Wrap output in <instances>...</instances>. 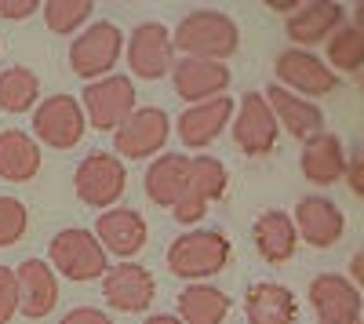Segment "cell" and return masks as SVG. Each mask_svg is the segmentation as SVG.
Here are the masks:
<instances>
[{"label": "cell", "mask_w": 364, "mask_h": 324, "mask_svg": "<svg viewBox=\"0 0 364 324\" xmlns=\"http://www.w3.org/2000/svg\"><path fill=\"white\" fill-rule=\"evenodd\" d=\"M171 48L182 58H208V63H226L240 48V29L226 11H190L171 29Z\"/></svg>", "instance_id": "6da1fadb"}, {"label": "cell", "mask_w": 364, "mask_h": 324, "mask_svg": "<svg viewBox=\"0 0 364 324\" xmlns=\"http://www.w3.org/2000/svg\"><path fill=\"white\" fill-rule=\"evenodd\" d=\"M233 244L223 230H186L168 244V270L178 281H208L230 266Z\"/></svg>", "instance_id": "7a4b0ae2"}, {"label": "cell", "mask_w": 364, "mask_h": 324, "mask_svg": "<svg viewBox=\"0 0 364 324\" xmlns=\"http://www.w3.org/2000/svg\"><path fill=\"white\" fill-rule=\"evenodd\" d=\"M48 266L55 270V277H66L73 284H87V281H102V274L113 266L106 248L95 241V233L84 226H70L58 230L51 244H48Z\"/></svg>", "instance_id": "3957f363"}, {"label": "cell", "mask_w": 364, "mask_h": 324, "mask_svg": "<svg viewBox=\"0 0 364 324\" xmlns=\"http://www.w3.org/2000/svg\"><path fill=\"white\" fill-rule=\"evenodd\" d=\"M80 109L84 121L99 131H117L128 117L139 109V95H135V80L128 73H109L102 80L84 84L80 92Z\"/></svg>", "instance_id": "277c9868"}, {"label": "cell", "mask_w": 364, "mask_h": 324, "mask_svg": "<svg viewBox=\"0 0 364 324\" xmlns=\"http://www.w3.org/2000/svg\"><path fill=\"white\" fill-rule=\"evenodd\" d=\"M124 58V33L113 22H87L80 33L73 37L70 48V70L80 80H102L113 73V66Z\"/></svg>", "instance_id": "5b68a950"}, {"label": "cell", "mask_w": 364, "mask_h": 324, "mask_svg": "<svg viewBox=\"0 0 364 324\" xmlns=\"http://www.w3.org/2000/svg\"><path fill=\"white\" fill-rule=\"evenodd\" d=\"M73 190L87 208H117V200L128 190V168L117 153H87L73 171Z\"/></svg>", "instance_id": "8992f818"}, {"label": "cell", "mask_w": 364, "mask_h": 324, "mask_svg": "<svg viewBox=\"0 0 364 324\" xmlns=\"http://www.w3.org/2000/svg\"><path fill=\"white\" fill-rule=\"evenodd\" d=\"M273 84L288 87L299 99H324L339 87V77L328 70V63L317 51H302V48H284L277 51V63H273Z\"/></svg>", "instance_id": "52a82bcc"}, {"label": "cell", "mask_w": 364, "mask_h": 324, "mask_svg": "<svg viewBox=\"0 0 364 324\" xmlns=\"http://www.w3.org/2000/svg\"><path fill=\"white\" fill-rule=\"evenodd\" d=\"M171 135V117L161 106H139L124 124L113 131V150L120 161H154L164 153Z\"/></svg>", "instance_id": "ba28073f"}, {"label": "cell", "mask_w": 364, "mask_h": 324, "mask_svg": "<svg viewBox=\"0 0 364 324\" xmlns=\"http://www.w3.org/2000/svg\"><path fill=\"white\" fill-rule=\"evenodd\" d=\"M124 58H128V77L135 80H161L175 66V48H171V29L164 22H139L132 37H124Z\"/></svg>", "instance_id": "9c48e42d"}, {"label": "cell", "mask_w": 364, "mask_h": 324, "mask_svg": "<svg viewBox=\"0 0 364 324\" xmlns=\"http://www.w3.org/2000/svg\"><path fill=\"white\" fill-rule=\"evenodd\" d=\"M87 121L84 109L73 95H48L44 102L33 106V139L37 146H51V150H73V146L84 139Z\"/></svg>", "instance_id": "30bf717a"}, {"label": "cell", "mask_w": 364, "mask_h": 324, "mask_svg": "<svg viewBox=\"0 0 364 324\" xmlns=\"http://www.w3.org/2000/svg\"><path fill=\"white\" fill-rule=\"evenodd\" d=\"M102 299L117 313H146L157 299V281L135 259L117 262L102 274Z\"/></svg>", "instance_id": "8fae6325"}, {"label": "cell", "mask_w": 364, "mask_h": 324, "mask_svg": "<svg viewBox=\"0 0 364 324\" xmlns=\"http://www.w3.org/2000/svg\"><path fill=\"white\" fill-rule=\"evenodd\" d=\"M233 142L237 150L245 157H266L273 146H277V121H273V113L262 99V92H245V99H240V106L233 109Z\"/></svg>", "instance_id": "7c38bea8"}, {"label": "cell", "mask_w": 364, "mask_h": 324, "mask_svg": "<svg viewBox=\"0 0 364 324\" xmlns=\"http://www.w3.org/2000/svg\"><path fill=\"white\" fill-rule=\"evenodd\" d=\"M233 73L226 63H208V58H175L171 66V87L175 95L186 102V106H197V102H211L226 95Z\"/></svg>", "instance_id": "4fadbf2b"}, {"label": "cell", "mask_w": 364, "mask_h": 324, "mask_svg": "<svg viewBox=\"0 0 364 324\" xmlns=\"http://www.w3.org/2000/svg\"><path fill=\"white\" fill-rule=\"evenodd\" d=\"M291 222H295V233L310 248H331V244H339L343 233H346L343 208L328 197H299Z\"/></svg>", "instance_id": "5bb4252c"}, {"label": "cell", "mask_w": 364, "mask_h": 324, "mask_svg": "<svg viewBox=\"0 0 364 324\" xmlns=\"http://www.w3.org/2000/svg\"><path fill=\"white\" fill-rule=\"evenodd\" d=\"M95 241L106 248V255H117L120 262H128L132 255H139L146 248V237H149V230H146V219L142 212L135 208H106L99 212L95 219Z\"/></svg>", "instance_id": "9a60e30c"}, {"label": "cell", "mask_w": 364, "mask_h": 324, "mask_svg": "<svg viewBox=\"0 0 364 324\" xmlns=\"http://www.w3.org/2000/svg\"><path fill=\"white\" fill-rule=\"evenodd\" d=\"M343 22H346V8L343 4H336V0H310V4H299L284 18V33H288L291 48L310 51V48L324 44Z\"/></svg>", "instance_id": "2e32d148"}, {"label": "cell", "mask_w": 364, "mask_h": 324, "mask_svg": "<svg viewBox=\"0 0 364 324\" xmlns=\"http://www.w3.org/2000/svg\"><path fill=\"white\" fill-rule=\"evenodd\" d=\"M233 109H237V102H233L230 95H219V99H211V102L186 106V109L178 113V121H175L178 142L186 146V150H204L208 142H215V139L230 128Z\"/></svg>", "instance_id": "e0dca14e"}, {"label": "cell", "mask_w": 364, "mask_h": 324, "mask_svg": "<svg viewBox=\"0 0 364 324\" xmlns=\"http://www.w3.org/2000/svg\"><path fill=\"white\" fill-rule=\"evenodd\" d=\"M18 284V313L22 317H48L58 306V277L44 259H22L15 266Z\"/></svg>", "instance_id": "ac0fdd59"}, {"label": "cell", "mask_w": 364, "mask_h": 324, "mask_svg": "<svg viewBox=\"0 0 364 324\" xmlns=\"http://www.w3.org/2000/svg\"><path fill=\"white\" fill-rule=\"evenodd\" d=\"M262 99H266V106L273 113V121H277V128H284L288 135L306 142L310 135L324 131V109L314 106L310 99L291 95L288 87H281V84H269L266 92H262Z\"/></svg>", "instance_id": "d6986e66"}, {"label": "cell", "mask_w": 364, "mask_h": 324, "mask_svg": "<svg viewBox=\"0 0 364 324\" xmlns=\"http://www.w3.org/2000/svg\"><path fill=\"white\" fill-rule=\"evenodd\" d=\"M310 306L317 320H350L360 317V288L343 274H317L310 281Z\"/></svg>", "instance_id": "ffe728a7"}, {"label": "cell", "mask_w": 364, "mask_h": 324, "mask_svg": "<svg viewBox=\"0 0 364 324\" xmlns=\"http://www.w3.org/2000/svg\"><path fill=\"white\" fill-rule=\"evenodd\" d=\"M343 168H346V150H343V139L336 131H317L302 142L299 171L306 175V183L331 186L343 179Z\"/></svg>", "instance_id": "44dd1931"}, {"label": "cell", "mask_w": 364, "mask_h": 324, "mask_svg": "<svg viewBox=\"0 0 364 324\" xmlns=\"http://www.w3.org/2000/svg\"><path fill=\"white\" fill-rule=\"evenodd\" d=\"M252 241H255V252L262 255V262H269V266H281V262H288L299 248V233H295V222L288 212L281 208H269L255 219L252 226Z\"/></svg>", "instance_id": "7402d4cb"}, {"label": "cell", "mask_w": 364, "mask_h": 324, "mask_svg": "<svg viewBox=\"0 0 364 324\" xmlns=\"http://www.w3.org/2000/svg\"><path fill=\"white\" fill-rule=\"evenodd\" d=\"M186 179H190V157L186 153H157L142 175V186H146V197L157 208H171L182 197V190H186Z\"/></svg>", "instance_id": "603a6c76"}, {"label": "cell", "mask_w": 364, "mask_h": 324, "mask_svg": "<svg viewBox=\"0 0 364 324\" xmlns=\"http://www.w3.org/2000/svg\"><path fill=\"white\" fill-rule=\"evenodd\" d=\"M245 317H248V324H295L299 320V303L284 284L259 281L245 296Z\"/></svg>", "instance_id": "cb8c5ba5"}, {"label": "cell", "mask_w": 364, "mask_h": 324, "mask_svg": "<svg viewBox=\"0 0 364 324\" xmlns=\"http://www.w3.org/2000/svg\"><path fill=\"white\" fill-rule=\"evenodd\" d=\"M41 171V146L29 131L8 128L0 131V179L4 183H29Z\"/></svg>", "instance_id": "d4e9b609"}, {"label": "cell", "mask_w": 364, "mask_h": 324, "mask_svg": "<svg viewBox=\"0 0 364 324\" xmlns=\"http://www.w3.org/2000/svg\"><path fill=\"white\" fill-rule=\"evenodd\" d=\"M233 299L215 284H186L178 291L175 317L182 324H223L230 317Z\"/></svg>", "instance_id": "484cf974"}, {"label": "cell", "mask_w": 364, "mask_h": 324, "mask_svg": "<svg viewBox=\"0 0 364 324\" xmlns=\"http://www.w3.org/2000/svg\"><path fill=\"white\" fill-rule=\"evenodd\" d=\"M41 102V80L29 66L0 70V109L4 113H33Z\"/></svg>", "instance_id": "4316f807"}, {"label": "cell", "mask_w": 364, "mask_h": 324, "mask_svg": "<svg viewBox=\"0 0 364 324\" xmlns=\"http://www.w3.org/2000/svg\"><path fill=\"white\" fill-rule=\"evenodd\" d=\"M324 51H328V70L331 73H357L364 66V26H353V22H343L336 33L324 40Z\"/></svg>", "instance_id": "83f0119b"}, {"label": "cell", "mask_w": 364, "mask_h": 324, "mask_svg": "<svg viewBox=\"0 0 364 324\" xmlns=\"http://www.w3.org/2000/svg\"><path fill=\"white\" fill-rule=\"evenodd\" d=\"M226 186H230V171H226V164H223L219 157L200 153V157H193V161H190V179H186V190H190V193H197L204 204L223 200Z\"/></svg>", "instance_id": "f1b7e54d"}, {"label": "cell", "mask_w": 364, "mask_h": 324, "mask_svg": "<svg viewBox=\"0 0 364 324\" xmlns=\"http://www.w3.org/2000/svg\"><path fill=\"white\" fill-rule=\"evenodd\" d=\"M44 8V26L55 37H73L77 29H84L95 15V4L91 0H48Z\"/></svg>", "instance_id": "f546056e"}, {"label": "cell", "mask_w": 364, "mask_h": 324, "mask_svg": "<svg viewBox=\"0 0 364 324\" xmlns=\"http://www.w3.org/2000/svg\"><path fill=\"white\" fill-rule=\"evenodd\" d=\"M29 212L18 197H0V248H11L26 237Z\"/></svg>", "instance_id": "4dcf8cb0"}, {"label": "cell", "mask_w": 364, "mask_h": 324, "mask_svg": "<svg viewBox=\"0 0 364 324\" xmlns=\"http://www.w3.org/2000/svg\"><path fill=\"white\" fill-rule=\"evenodd\" d=\"M18 313V284H15V270L0 266V324L15 320Z\"/></svg>", "instance_id": "1f68e13d"}, {"label": "cell", "mask_w": 364, "mask_h": 324, "mask_svg": "<svg viewBox=\"0 0 364 324\" xmlns=\"http://www.w3.org/2000/svg\"><path fill=\"white\" fill-rule=\"evenodd\" d=\"M58 324H113V313H106L99 306H73Z\"/></svg>", "instance_id": "d6a6232c"}, {"label": "cell", "mask_w": 364, "mask_h": 324, "mask_svg": "<svg viewBox=\"0 0 364 324\" xmlns=\"http://www.w3.org/2000/svg\"><path fill=\"white\" fill-rule=\"evenodd\" d=\"M37 11H41V0H0V18L8 22H22Z\"/></svg>", "instance_id": "836d02e7"}, {"label": "cell", "mask_w": 364, "mask_h": 324, "mask_svg": "<svg viewBox=\"0 0 364 324\" xmlns=\"http://www.w3.org/2000/svg\"><path fill=\"white\" fill-rule=\"evenodd\" d=\"M343 179L350 183V190H353L357 197H364V157H360V153L346 157V168H343Z\"/></svg>", "instance_id": "e575fe53"}, {"label": "cell", "mask_w": 364, "mask_h": 324, "mask_svg": "<svg viewBox=\"0 0 364 324\" xmlns=\"http://www.w3.org/2000/svg\"><path fill=\"white\" fill-rule=\"evenodd\" d=\"M364 252H353V259H350V281L360 288L364 284V259H360Z\"/></svg>", "instance_id": "d590c367"}, {"label": "cell", "mask_w": 364, "mask_h": 324, "mask_svg": "<svg viewBox=\"0 0 364 324\" xmlns=\"http://www.w3.org/2000/svg\"><path fill=\"white\" fill-rule=\"evenodd\" d=\"M142 324H182V320H178L175 313H149Z\"/></svg>", "instance_id": "8d00e7d4"}, {"label": "cell", "mask_w": 364, "mask_h": 324, "mask_svg": "<svg viewBox=\"0 0 364 324\" xmlns=\"http://www.w3.org/2000/svg\"><path fill=\"white\" fill-rule=\"evenodd\" d=\"M317 324H364L360 317H350V320H317Z\"/></svg>", "instance_id": "74e56055"}]
</instances>
